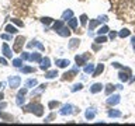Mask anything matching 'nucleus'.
Here are the masks:
<instances>
[{"label": "nucleus", "instance_id": "f257e3e1", "mask_svg": "<svg viewBox=\"0 0 135 126\" xmlns=\"http://www.w3.org/2000/svg\"><path fill=\"white\" fill-rule=\"evenodd\" d=\"M24 109H25V112H31L35 116H42V113H44V107L41 104H30Z\"/></svg>", "mask_w": 135, "mask_h": 126}, {"label": "nucleus", "instance_id": "f03ea898", "mask_svg": "<svg viewBox=\"0 0 135 126\" xmlns=\"http://www.w3.org/2000/svg\"><path fill=\"white\" fill-rule=\"evenodd\" d=\"M24 36H17L16 38V41H14V45H13V50L14 52H21V46H23V44H24Z\"/></svg>", "mask_w": 135, "mask_h": 126}, {"label": "nucleus", "instance_id": "7ed1b4c3", "mask_svg": "<svg viewBox=\"0 0 135 126\" xmlns=\"http://www.w3.org/2000/svg\"><path fill=\"white\" fill-rule=\"evenodd\" d=\"M20 83H21L20 76H11V77L8 78V86H10V88H17L20 86Z\"/></svg>", "mask_w": 135, "mask_h": 126}, {"label": "nucleus", "instance_id": "20e7f679", "mask_svg": "<svg viewBox=\"0 0 135 126\" xmlns=\"http://www.w3.org/2000/svg\"><path fill=\"white\" fill-rule=\"evenodd\" d=\"M124 70L125 71H120V73H118V78H120L121 81H128L129 76H131V70L128 69V67H125Z\"/></svg>", "mask_w": 135, "mask_h": 126}, {"label": "nucleus", "instance_id": "39448f33", "mask_svg": "<svg viewBox=\"0 0 135 126\" xmlns=\"http://www.w3.org/2000/svg\"><path fill=\"white\" fill-rule=\"evenodd\" d=\"M87 59H89V53H84V55H78V56L75 57V60L78 63V66H83L84 63L87 62Z\"/></svg>", "mask_w": 135, "mask_h": 126}, {"label": "nucleus", "instance_id": "423d86ee", "mask_svg": "<svg viewBox=\"0 0 135 126\" xmlns=\"http://www.w3.org/2000/svg\"><path fill=\"white\" fill-rule=\"evenodd\" d=\"M120 98H121V97H120V95H117V94L110 95L108 98H107V104H108V105H111V107H113V105H117L118 102H120Z\"/></svg>", "mask_w": 135, "mask_h": 126}, {"label": "nucleus", "instance_id": "0eeeda50", "mask_svg": "<svg viewBox=\"0 0 135 126\" xmlns=\"http://www.w3.org/2000/svg\"><path fill=\"white\" fill-rule=\"evenodd\" d=\"M73 105H70V104H68V105H65V107H63L61 111H59V113H61V115H70L72 112H73Z\"/></svg>", "mask_w": 135, "mask_h": 126}, {"label": "nucleus", "instance_id": "6e6552de", "mask_svg": "<svg viewBox=\"0 0 135 126\" xmlns=\"http://www.w3.org/2000/svg\"><path fill=\"white\" fill-rule=\"evenodd\" d=\"M49 66H51V60H49V57H44V59L41 60L40 69H41V70H48V69H49Z\"/></svg>", "mask_w": 135, "mask_h": 126}, {"label": "nucleus", "instance_id": "1a4fd4ad", "mask_svg": "<svg viewBox=\"0 0 135 126\" xmlns=\"http://www.w3.org/2000/svg\"><path fill=\"white\" fill-rule=\"evenodd\" d=\"M76 74H78V69H73V70H70V71H66V73L63 74L62 80H72Z\"/></svg>", "mask_w": 135, "mask_h": 126}, {"label": "nucleus", "instance_id": "9d476101", "mask_svg": "<svg viewBox=\"0 0 135 126\" xmlns=\"http://www.w3.org/2000/svg\"><path fill=\"white\" fill-rule=\"evenodd\" d=\"M101 90H103V84H101V83H94V84H93V86L90 87V92H91V94L100 92Z\"/></svg>", "mask_w": 135, "mask_h": 126}, {"label": "nucleus", "instance_id": "9b49d317", "mask_svg": "<svg viewBox=\"0 0 135 126\" xmlns=\"http://www.w3.org/2000/svg\"><path fill=\"white\" fill-rule=\"evenodd\" d=\"M34 46H37V48L40 49V50H44V49H45V46L42 45L41 42H38V41H31L30 44H27V48H30V49L34 48Z\"/></svg>", "mask_w": 135, "mask_h": 126}, {"label": "nucleus", "instance_id": "f8f14e48", "mask_svg": "<svg viewBox=\"0 0 135 126\" xmlns=\"http://www.w3.org/2000/svg\"><path fill=\"white\" fill-rule=\"evenodd\" d=\"M2 49H3V55H4V57H11V49L8 48V45L7 44H3L2 46Z\"/></svg>", "mask_w": 135, "mask_h": 126}, {"label": "nucleus", "instance_id": "ddd939ff", "mask_svg": "<svg viewBox=\"0 0 135 126\" xmlns=\"http://www.w3.org/2000/svg\"><path fill=\"white\" fill-rule=\"evenodd\" d=\"M30 60L31 62H37V63H41L42 60V57H41V53H38V52H34L31 56H30Z\"/></svg>", "mask_w": 135, "mask_h": 126}, {"label": "nucleus", "instance_id": "4468645a", "mask_svg": "<svg viewBox=\"0 0 135 126\" xmlns=\"http://www.w3.org/2000/svg\"><path fill=\"white\" fill-rule=\"evenodd\" d=\"M56 34H59L61 36H69L70 35V31L68 29V27H62L61 29H58Z\"/></svg>", "mask_w": 135, "mask_h": 126}, {"label": "nucleus", "instance_id": "2eb2a0df", "mask_svg": "<svg viewBox=\"0 0 135 126\" xmlns=\"http://www.w3.org/2000/svg\"><path fill=\"white\" fill-rule=\"evenodd\" d=\"M103 70H104V65H97V67L94 69V71H93V77L100 76L101 73H103Z\"/></svg>", "mask_w": 135, "mask_h": 126}, {"label": "nucleus", "instance_id": "dca6fc26", "mask_svg": "<svg viewBox=\"0 0 135 126\" xmlns=\"http://www.w3.org/2000/svg\"><path fill=\"white\" fill-rule=\"evenodd\" d=\"M72 17H73V11H72V10H66V11H63V14H62V20L68 21V20H70Z\"/></svg>", "mask_w": 135, "mask_h": 126}, {"label": "nucleus", "instance_id": "f3484780", "mask_svg": "<svg viewBox=\"0 0 135 126\" xmlns=\"http://www.w3.org/2000/svg\"><path fill=\"white\" fill-rule=\"evenodd\" d=\"M69 65H70V62L66 60V59H58V60H56V66L58 67H66Z\"/></svg>", "mask_w": 135, "mask_h": 126}, {"label": "nucleus", "instance_id": "a211bd4d", "mask_svg": "<svg viewBox=\"0 0 135 126\" xmlns=\"http://www.w3.org/2000/svg\"><path fill=\"white\" fill-rule=\"evenodd\" d=\"M45 88H46V84H41V86H38L37 90H34V91H32V95H38V94H41V92L44 91Z\"/></svg>", "mask_w": 135, "mask_h": 126}, {"label": "nucleus", "instance_id": "6ab92c4d", "mask_svg": "<svg viewBox=\"0 0 135 126\" xmlns=\"http://www.w3.org/2000/svg\"><path fill=\"white\" fill-rule=\"evenodd\" d=\"M99 24H101V20H100V18H99V20H91V21H90V25H89L90 31H93V29H94Z\"/></svg>", "mask_w": 135, "mask_h": 126}, {"label": "nucleus", "instance_id": "aec40b11", "mask_svg": "<svg viewBox=\"0 0 135 126\" xmlns=\"http://www.w3.org/2000/svg\"><path fill=\"white\" fill-rule=\"evenodd\" d=\"M108 116L110 118H120L121 116V112L117 111V109H111V111H108Z\"/></svg>", "mask_w": 135, "mask_h": 126}, {"label": "nucleus", "instance_id": "412c9836", "mask_svg": "<svg viewBox=\"0 0 135 126\" xmlns=\"http://www.w3.org/2000/svg\"><path fill=\"white\" fill-rule=\"evenodd\" d=\"M37 80L35 78H30V80H27V81H25V87L27 88H30V87H35L37 86Z\"/></svg>", "mask_w": 135, "mask_h": 126}, {"label": "nucleus", "instance_id": "4be33fe9", "mask_svg": "<svg viewBox=\"0 0 135 126\" xmlns=\"http://www.w3.org/2000/svg\"><path fill=\"white\" fill-rule=\"evenodd\" d=\"M79 44H80V41L78 39V38H73V39H70V42H69V48L73 49V48H76V46H79Z\"/></svg>", "mask_w": 135, "mask_h": 126}, {"label": "nucleus", "instance_id": "5701e85b", "mask_svg": "<svg viewBox=\"0 0 135 126\" xmlns=\"http://www.w3.org/2000/svg\"><path fill=\"white\" fill-rule=\"evenodd\" d=\"M93 71H94V65H91V63L84 67V73L86 74H93Z\"/></svg>", "mask_w": 135, "mask_h": 126}, {"label": "nucleus", "instance_id": "b1692460", "mask_svg": "<svg viewBox=\"0 0 135 126\" xmlns=\"http://www.w3.org/2000/svg\"><path fill=\"white\" fill-rule=\"evenodd\" d=\"M63 27V20H61V21H56L54 25H52V29L54 31H58V29H61Z\"/></svg>", "mask_w": 135, "mask_h": 126}, {"label": "nucleus", "instance_id": "393cba45", "mask_svg": "<svg viewBox=\"0 0 135 126\" xmlns=\"http://www.w3.org/2000/svg\"><path fill=\"white\" fill-rule=\"evenodd\" d=\"M68 24H69V27H70L72 29H76V27H78V20L72 17V18L69 20V23H68Z\"/></svg>", "mask_w": 135, "mask_h": 126}, {"label": "nucleus", "instance_id": "a878e982", "mask_svg": "<svg viewBox=\"0 0 135 126\" xmlns=\"http://www.w3.org/2000/svg\"><path fill=\"white\" fill-rule=\"evenodd\" d=\"M129 34H131L129 29L124 28V29H121V31H120V34H118V35H120L121 38H125V36H129Z\"/></svg>", "mask_w": 135, "mask_h": 126}, {"label": "nucleus", "instance_id": "bb28decb", "mask_svg": "<svg viewBox=\"0 0 135 126\" xmlns=\"http://www.w3.org/2000/svg\"><path fill=\"white\" fill-rule=\"evenodd\" d=\"M58 76V71L56 70H51V71H48V73L45 74V77L46 78H54V77H56Z\"/></svg>", "mask_w": 135, "mask_h": 126}, {"label": "nucleus", "instance_id": "cd10ccee", "mask_svg": "<svg viewBox=\"0 0 135 126\" xmlns=\"http://www.w3.org/2000/svg\"><path fill=\"white\" fill-rule=\"evenodd\" d=\"M6 31H7L8 34H17V28H16V27H13L11 24H8L7 27H6Z\"/></svg>", "mask_w": 135, "mask_h": 126}, {"label": "nucleus", "instance_id": "c85d7f7f", "mask_svg": "<svg viewBox=\"0 0 135 126\" xmlns=\"http://www.w3.org/2000/svg\"><path fill=\"white\" fill-rule=\"evenodd\" d=\"M115 88H117V86H113V84H108V86H107V88H105V94H107V95H110V94H111V92H113L114 90H115Z\"/></svg>", "mask_w": 135, "mask_h": 126}, {"label": "nucleus", "instance_id": "c756f323", "mask_svg": "<svg viewBox=\"0 0 135 126\" xmlns=\"http://www.w3.org/2000/svg\"><path fill=\"white\" fill-rule=\"evenodd\" d=\"M21 71H23V73H34L35 69H34V67H30V66H25V67H21Z\"/></svg>", "mask_w": 135, "mask_h": 126}, {"label": "nucleus", "instance_id": "7c9ffc66", "mask_svg": "<svg viewBox=\"0 0 135 126\" xmlns=\"http://www.w3.org/2000/svg\"><path fill=\"white\" fill-rule=\"evenodd\" d=\"M94 111H93V109H87L86 111V119H93V118H94Z\"/></svg>", "mask_w": 135, "mask_h": 126}, {"label": "nucleus", "instance_id": "2f4dec72", "mask_svg": "<svg viewBox=\"0 0 135 126\" xmlns=\"http://www.w3.org/2000/svg\"><path fill=\"white\" fill-rule=\"evenodd\" d=\"M41 23L45 24V25H49L51 23H52V18H51V17H42V18H41Z\"/></svg>", "mask_w": 135, "mask_h": 126}, {"label": "nucleus", "instance_id": "473e14b6", "mask_svg": "<svg viewBox=\"0 0 135 126\" xmlns=\"http://www.w3.org/2000/svg\"><path fill=\"white\" fill-rule=\"evenodd\" d=\"M17 105L18 107H23V104H24V95H17Z\"/></svg>", "mask_w": 135, "mask_h": 126}, {"label": "nucleus", "instance_id": "72a5a7b5", "mask_svg": "<svg viewBox=\"0 0 135 126\" xmlns=\"http://www.w3.org/2000/svg\"><path fill=\"white\" fill-rule=\"evenodd\" d=\"M105 32H108V27H107V25H104L103 28H100L99 31H97V34H99V35H104Z\"/></svg>", "mask_w": 135, "mask_h": 126}, {"label": "nucleus", "instance_id": "f704fd0d", "mask_svg": "<svg viewBox=\"0 0 135 126\" xmlns=\"http://www.w3.org/2000/svg\"><path fill=\"white\" fill-rule=\"evenodd\" d=\"M13 65H14L16 67H21V65H23V59H14V60H13Z\"/></svg>", "mask_w": 135, "mask_h": 126}, {"label": "nucleus", "instance_id": "c9c22d12", "mask_svg": "<svg viewBox=\"0 0 135 126\" xmlns=\"http://www.w3.org/2000/svg\"><path fill=\"white\" fill-rule=\"evenodd\" d=\"M94 42H97V44H103V42H107V38H105V36H97L96 38V41Z\"/></svg>", "mask_w": 135, "mask_h": 126}, {"label": "nucleus", "instance_id": "e433bc0d", "mask_svg": "<svg viewBox=\"0 0 135 126\" xmlns=\"http://www.w3.org/2000/svg\"><path fill=\"white\" fill-rule=\"evenodd\" d=\"M82 88H83V86H82V84H75V86L73 87H72V91H73V92H76V91H80V90H82Z\"/></svg>", "mask_w": 135, "mask_h": 126}, {"label": "nucleus", "instance_id": "4c0bfd02", "mask_svg": "<svg viewBox=\"0 0 135 126\" xmlns=\"http://www.w3.org/2000/svg\"><path fill=\"white\" fill-rule=\"evenodd\" d=\"M80 23H82V25H86V24H87V15H86V14H82V15H80Z\"/></svg>", "mask_w": 135, "mask_h": 126}, {"label": "nucleus", "instance_id": "58836bf2", "mask_svg": "<svg viewBox=\"0 0 135 126\" xmlns=\"http://www.w3.org/2000/svg\"><path fill=\"white\" fill-rule=\"evenodd\" d=\"M30 56H31V55H30L28 52H23V53H21V59H23V60H30Z\"/></svg>", "mask_w": 135, "mask_h": 126}, {"label": "nucleus", "instance_id": "ea45409f", "mask_svg": "<svg viewBox=\"0 0 135 126\" xmlns=\"http://www.w3.org/2000/svg\"><path fill=\"white\" fill-rule=\"evenodd\" d=\"M58 105H59L58 101H51V102L48 104V107H49L51 109H52V108H55V107H58Z\"/></svg>", "mask_w": 135, "mask_h": 126}, {"label": "nucleus", "instance_id": "a19ab883", "mask_svg": "<svg viewBox=\"0 0 135 126\" xmlns=\"http://www.w3.org/2000/svg\"><path fill=\"white\" fill-rule=\"evenodd\" d=\"M13 23H14L16 25H18V27H23V21H20V20H17V18H14V20H11Z\"/></svg>", "mask_w": 135, "mask_h": 126}, {"label": "nucleus", "instance_id": "79ce46f5", "mask_svg": "<svg viewBox=\"0 0 135 126\" xmlns=\"http://www.w3.org/2000/svg\"><path fill=\"white\" fill-rule=\"evenodd\" d=\"M27 91H28L27 88H23V90L18 91V95H25V94H27Z\"/></svg>", "mask_w": 135, "mask_h": 126}, {"label": "nucleus", "instance_id": "37998d69", "mask_svg": "<svg viewBox=\"0 0 135 126\" xmlns=\"http://www.w3.org/2000/svg\"><path fill=\"white\" fill-rule=\"evenodd\" d=\"M0 65H7V62L4 57H0Z\"/></svg>", "mask_w": 135, "mask_h": 126}, {"label": "nucleus", "instance_id": "c03bdc74", "mask_svg": "<svg viewBox=\"0 0 135 126\" xmlns=\"http://www.w3.org/2000/svg\"><path fill=\"white\" fill-rule=\"evenodd\" d=\"M2 38H3V39H6V41L11 39V36H10V35H2Z\"/></svg>", "mask_w": 135, "mask_h": 126}, {"label": "nucleus", "instance_id": "a18cd8bd", "mask_svg": "<svg viewBox=\"0 0 135 126\" xmlns=\"http://www.w3.org/2000/svg\"><path fill=\"white\" fill-rule=\"evenodd\" d=\"M115 36H117V34H115V32H110V38H111V39H114Z\"/></svg>", "mask_w": 135, "mask_h": 126}, {"label": "nucleus", "instance_id": "49530a36", "mask_svg": "<svg viewBox=\"0 0 135 126\" xmlns=\"http://www.w3.org/2000/svg\"><path fill=\"white\" fill-rule=\"evenodd\" d=\"M131 44H132V48L135 49V36L132 38V39H131Z\"/></svg>", "mask_w": 135, "mask_h": 126}, {"label": "nucleus", "instance_id": "de8ad7c7", "mask_svg": "<svg viewBox=\"0 0 135 126\" xmlns=\"http://www.w3.org/2000/svg\"><path fill=\"white\" fill-rule=\"evenodd\" d=\"M0 108H6V102H2V104H0Z\"/></svg>", "mask_w": 135, "mask_h": 126}, {"label": "nucleus", "instance_id": "09e8293b", "mask_svg": "<svg viewBox=\"0 0 135 126\" xmlns=\"http://www.w3.org/2000/svg\"><path fill=\"white\" fill-rule=\"evenodd\" d=\"M4 98V94H3V92H0V101H2Z\"/></svg>", "mask_w": 135, "mask_h": 126}, {"label": "nucleus", "instance_id": "8fccbe9b", "mask_svg": "<svg viewBox=\"0 0 135 126\" xmlns=\"http://www.w3.org/2000/svg\"><path fill=\"white\" fill-rule=\"evenodd\" d=\"M0 87H2V83H0Z\"/></svg>", "mask_w": 135, "mask_h": 126}]
</instances>
